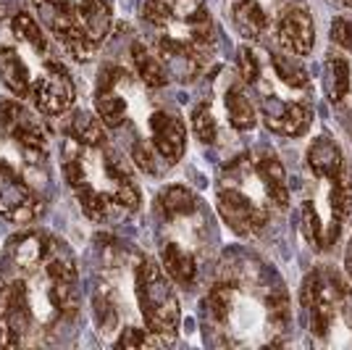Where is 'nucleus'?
Instances as JSON below:
<instances>
[{"label":"nucleus","mask_w":352,"mask_h":350,"mask_svg":"<svg viewBox=\"0 0 352 350\" xmlns=\"http://www.w3.org/2000/svg\"><path fill=\"white\" fill-rule=\"evenodd\" d=\"M43 214V200L16 174L14 166L0 161V216L14 224H32Z\"/></svg>","instance_id":"obj_7"},{"label":"nucleus","mask_w":352,"mask_h":350,"mask_svg":"<svg viewBox=\"0 0 352 350\" xmlns=\"http://www.w3.org/2000/svg\"><path fill=\"white\" fill-rule=\"evenodd\" d=\"M132 61H134V69L140 74V79L145 82L147 88L158 90L163 85H168L171 74L166 69V63L161 61L158 53H153L145 43H134L132 45Z\"/></svg>","instance_id":"obj_18"},{"label":"nucleus","mask_w":352,"mask_h":350,"mask_svg":"<svg viewBox=\"0 0 352 350\" xmlns=\"http://www.w3.org/2000/svg\"><path fill=\"white\" fill-rule=\"evenodd\" d=\"M76 14H79V24L89 43L98 45L103 43L111 34V24H113V14H111V3L108 0H79L76 3Z\"/></svg>","instance_id":"obj_13"},{"label":"nucleus","mask_w":352,"mask_h":350,"mask_svg":"<svg viewBox=\"0 0 352 350\" xmlns=\"http://www.w3.org/2000/svg\"><path fill=\"white\" fill-rule=\"evenodd\" d=\"M206 11L203 0H145L142 16L155 27H174V24H190L195 16Z\"/></svg>","instance_id":"obj_10"},{"label":"nucleus","mask_w":352,"mask_h":350,"mask_svg":"<svg viewBox=\"0 0 352 350\" xmlns=\"http://www.w3.org/2000/svg\"><path fill=\"white\" fill-rule=\"evenodd\" d=\"M74 192H76V200L82 205V214H85L89 221H105L111 216V208L116 205L111 192L95 190L89 182L85 187H79V190H74Z\"/></svg>","instance_id":"obj_25"},{"label":"nucleus","mask_w":352,"mask_h":350,"mask_svg":"<svg viewBox=\"0 0 352 350\" xmlns=\"http://www.w3.org/2000/svg\"><path fill=\"white\" fill-rule=\"evenodd\" d=\"M69 134L76 145L85 147H103L105 145V124L98 114L89 111H76L69 121Z\"/></svg>","instance_id":"obj_20"},{"label":"nucleus","mask_w":352,"mask_h":350,"mask_svg":"<svg viewBox=\"0 0 352 350\" xmlns=\"http://www.w3.org/2000/svg\"><path fill=\"white\" fill-rule=\"evenodd\" d=\"M310 121H313V111H310V105H302V103H287V105H281L279 114H271V111L265 114L268 130L284 134V137H300L310 127Z\"/></svg>","instance_id":"obj_15"},{"label":"nucleus","mask_w":352,"mask_h":350,"mask_svg":"<svg viewBox=\"0 0 352 350\" xmlns=\"http://www.w3.org/2000/svg\"><path fill=\"white\" fill-rule=\"evenodd\" d=\"M274 69L279 74V79L292 90H302L308 88V74L305 69L297 63V61L287 59V56H274Z\"/></svg>","instance_id":"obj_27"},{"label":"nucleus","mask_w":352,"mask_h":350,"mask_svg":"<svg viewBox=\"0 0 352 350\" xmlns=\"http://www.w3.org/2000/svg\"><path fill=\"white\" fill-rule=\"evenodd\" d=\"M302 232L310 240L313 248H326V232H323V221L313 203L302 205Z\"/></svg>","instance_id":"obj_29"},{"label":"nucleus","mask_w":352,"mask_h":350,"mask_svg":"<svg viewBox=\"0 0 352 350\" xmlns=\"http://www.w3.org/2000/svg\"><path fill=\"white\" fill-rule=\"evenodd\" d=\"M344 271L352 277V240H350V245H347V250H344Z\"/></svg>","instance_id":"obj_34"},{"label":"nucleus","mask_w":352,"mask_h":350,"mask_svg":"<svg viewBox=\"0 0 352 350\" xmlns=\"http://www.w3.org/2000/svg\"><path fill=\"white\" fill-rule=\"evenodd\" d=\"M32 103L45 116H60L66 114L76 101V88H74L69 72L60 66L58 61H47L45 74L32 82Z\"/></svg>","instance_id":"obj_6"},{"label":"nucleus","mask_w":352,"mask_h":350,"mask_svg":"<svg viewBox=\"0 0 352 350\" xmlns=\"http://www.w3.org/2000/svg\"><path fill=\"white\" fill-rule=\"evenodd\" d=\"M234 27L242 37L258 40L265 30V11L258 0H239L234 6Z\"/></svg>","instance_id":"obj_24"},{"label":"nucleus","mask_w":352,"mask_h":350,"mask_svg":"<svg viewBox=\"0 0 352 350\" xmlns=\"http://www.w3.org/2000/svg\"><path fill=\"white\" fill-rule=\"evenodd\" d=\"M0 79L3 85L14 92L16 98H27L32 90V74L30 66L21 61V56L14 48H0Z\"/></svg>","instance_id":"obj_16"},{"label":"nucleus","mask_w":352,"mask_h":350,"mask_svg":"<svg viewBox=\"0 0 352 350\" xmlns=\"http://www.w3.org/2000/svg\"><path fill=\"white\" fill-rule=\"evenodd\" d=\"M11 30H14V34L21 43H27L30 48H34L40 56L47 53V34H45V30L40 27V21H37L34 16L19 11V14L11 19Z\"/></svg>","instance_id":"obj_26"},{"label":"nucleus","mask_w":352,"mask_h":350,"mask_svg":"<svg viewBox=\"0 0 352 350\" xmlns=\"http://www.w3.org/2000/svg\"><path fill=\"white\" fill-rule=\"evenodd\" d=\"M47 250H50V237H43V234H19L8 243L6 248V256L8 261L14 263L16 269H34V266H43L45 258H47Z\"/></svg>","instance_id":"obj_14"},{"label":"nucleus","mask_w":352,"mask_h":350,"mask_svg":"<svg viewBox=\"0 0 352 350\" xmlns=\"http://www.w3.org/2000/svg\"><path fill=\"white\" fill-rule=\"evenodd\" d=\"M279 43L292 56H308L316 43L313 19L305 8H292L279 19Z\"/></svg>","instance_id":"obj_9"},{"label":"nucleus","mask_w":352,"mask_h":350,"mask_svg":"<svg viewBox=\"0 0 352 350\" xmlns=\"http://www.w3.org/2000/svg\"><path fill=\"white\" fill-rule=\"evenodd\" d=\"M236 69H239V76L245 85H255L258 76H261V61L255 56L252 48H239L236 53Z\"/></svg>","instance_id":"obj_30"},{"label":"nucleus","mask_w":352,"mask_h":350,"mask_svg":"<svg viewBox=\"0 0 352 350\" xmlns=\"http://www.w3.org/2000/svg\"><path fill=\"white\" fill-rule=\"evenodd\" d=\"M150 134H153V145L168 163H174L184 156L187 147V127L184 121L168 111H153L150 116Z\"/></svg>","instance_id":"obj_8"},{"label":"nucleus","mask_w":352,"mask_h":350,"mask_svg":"<svg viewBox=\"0 0 352 350\" xmlns=\"http://www.w3.org/2000/svg\"><path fill=\"white\" fill-rule=\"evenodd\" d=\"M331 40L342 50H350L352 48V24L347 19H342V16L334 19V24H331Z\"/></svg>","instance_id":"obj_33"},{"label":"nucleus","mask_w":352,"mask_h":350,"mask_svg":"<svg viewBox=\"0 0 352 350\" xmlns=\"http://www.w3.org/2000/svg\"><path fill=\"white\" fill-rule=\"evenodd\" d=\"M34 11L40 14L47 30L53 32V37L63 45V50L76 61H87L89 53L95 50V45L89 43L82 24H79V14L72 0H32Z\"/></svg>","instance_id":"obj_2"},{"label":"nucleus","mask_w":352,"mask_h":350,"mask_svg":"<svg viewBox=\"0 0 352 350\" xmlns=\"http://www.w3.org/2000/svg\"><path fill=\"white\" fill-rule=\"evenodd\" d=\"M155 208H158V214H161L163 219L176 221V219H182V216L195 214L197 198H195V192H192L190 187H184V185H168V187H163L161 195H158Z\"/></svg>","instance_id":"obj_19"},{"label":"nucleus","mask_w":352,"mask_h":350,"mask_svg":"<svg viewBox=\"0 0 352 350\" xmlns=\"http://www.w3.org/2000/svg\"><path fill=\"white\" fill-rule=\"evenodd\" d=\"M95 114L100 116L105 127H113L118 130L124 121H126V101L116 92V88H98L95 92Z\"/></svg>","instance_id":"obj_21"},{"label":"nucleus","mask_w":352,"mask_h":350,"mask_svg":"<svg viewBox=\"0 0 352 350\" xmlns=\"http://www.w3.org/2000/svg\"><path fill=\"white\" fill-rule=\"evenodd\" d=\"M192 130H195L197 140L203 145H210L216 140V119H213V111H210L208 103L195 105V111H192Z\"/></svg>","instance_id":"obj_28"},{"label":"nucleus","mask_w":352,"mask_h":350,"mask_svg":"<svg viewBox=\"0 0 352 350\" xmlns=\"http://www.w3.org/2000/svg\"><path fill=\"white\" fill-rule=\"evenodd\" d=\"M323 90L331 103H339L350 92V66L342 56H329L323 66Z\"/></svg>","instance_id":"obj_23"},{"label":"nucleus","mask_w":352,"mask_h":350,"mask_svg":"<svg viewBox=\"0 0 352 350\" xmlns=\"http://www.w3.org/2000/svg\"><path fill=\"white\" fill-rule=\"evenodd\" d=\"M0 127L14 140L19 150L34 163L45 161L47 156V134L43 124L32 116L30 111L16 101H0Z\"/></svg>","instance_id":"obj_4"},{"label":"nucleus","mask_w":352,"mask_h":350,"mask_svg":"<svg viewBox=\"0 0 352 350\" xmlns=\"http://www.w3.org/2000/svg\"><path fill=\"white\" fill-rule=\"evenodd\" d=\"M252 169L263 185V195L268 198V203H274L276 208H287L289 190H287V172L281 166L279 156L271 150H261L252 161Z\"/></svg>","instance_id":"obj_11"},{"label":"nucleus","mask_w":352,"mask_h":350,"mask_svg":"<svg viewBox=\"0 0 352 350\" xmlns=\"http://www.w3.org/2000/svg\"><path fill=\"white\" fill-rule=\"evenodd\" d=\"M32 329L30 287L24 279H8L0 285V345L19 348Z\"/></svg>","instance_id":"obj_3"},{"label":"nucleus","mask_w":352,"mask_h":350,"mask_svg":"<svg viewBox=\"0 0 352 350\" xmlns=\"http://www.w3.org/2000/svg\"><path fill=\"white\" fill-rule=\"evenodd\" d=\"M308 166L318 179L334 182L344 174V156L331 137H316L308 147Z\"/></svg>","instance_id":"obj_12"},{"label":"nucleus","mask_w":352,"mask_h":350,"mask_svg":"<svg viewBox=\"0 0 352 350\" xmlns=\"http://www.w3.org/2000/svg\"><path fill=\"white\" fill-rule=\"evenodd\" d=\"M163 271L168 274L171 282L190 287L192 282L197 279V263L190 250H184L176 243H166L163 245Z\"/></svg>","instance_id":"obj_17"},{"label":"nucleus","mask_w":352,"mask_h":350,"mask_svg":"<svg viewBox=\"0 0 352 350\" xmlns=\"http://www.w3.org/2000/svg\"><path fill=\"white\" fill-rule=\"evenodd\" d=\"M132 161L137 169H142L145 174H153L155 172V163H153V150H150V145L147 143H142V140H137L132 145Z\"/></svg>","instance_id":"obj_32"},{"label":"nucleus","mask_w":352,"mask_h":350,"mask_svg":"<svg viewBox=\"0 0 352 350\" xmlns=\"http://www.w3.org/2000/svg\"><path fill=\"white\" fill-rule=\"evenodd\" d=\"M216 208L223 224L236 234L261 232L268 221V208L263 203H258L245 190H236L226 182L216 190Z\"/></svg>","instance_id":"obj_5"},{"label":"nucleus","mask_w":352,"mask_h":350,"mask_svg":"<svg viewBox=\"0 0 352 350\" xmlns=\"http://www.w3.org/2000/svg\"><path fill=\"white\" fill-rule=\"evenodd\" d=\"M158 342H163L161 337H155L153 332L147 335V329H140V327H126L116 340L118 348H145V345H158Z\"/></svg>","instance_id":"obj_31"},{"label":"nucleus","mask_w":352,"mask_h":350,"mask_svg":"<svg viewBox=\"0 0 352 350\" xmlns=\"http://www.w3.org/2000/svg\"><path fill=\"white\" fill-rule=\"evenodd\" d=\"M223 108H226V116L232 121V127L239 132L252 130L255 121H258V114H255L252 103H250V98L239 88L226 90V95H223Z\"/></svg>","instance_id":"obj_22"},{"label":"nucleus","mask_w":352,"mask_h":350,"mask_svg":"<svg viewBox=\"0 0 352 350\" xmlns=\"http://www.w3.org/2000/svg\"><path fill=\"white\" fill-rule=\"evenodd\" d=\"M134 282H137V300H140L147 332L168 342L176 335L179 319H182V308L171 287V279L163 271V266H158L153 258H142L137 266Z\"/></svg>","instance_id":"obj_1"}]
</instances>
